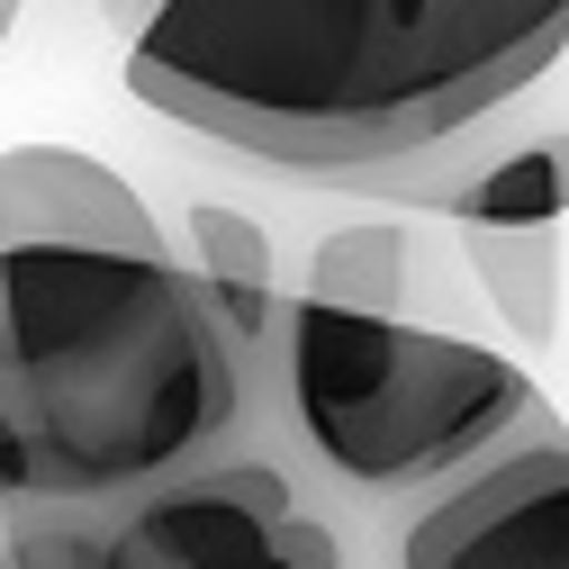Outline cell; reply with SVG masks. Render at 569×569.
<instances>
[{
	"mask_svg": "<svg viewBox=\"0 0 569 569\" xmlns=\"http://www.w3.org/2000/svg\"><path fill=\"white\" fill-rule=\"evenodd\" d=\"M127 91L290 181L452 146L569 63V0H127Z\"/></svg>",
	"mask_w": 569,
	"mask_h": 569,
	"instance_id": "cell-1",
	"label": "cell"
},
{
	"mask_svg": "<svg viewBox=\"0 0 569 569\" xmlns=\"http://www.w3.org/2000/svg\"><path fill=\"white\" fill-rule=\"evenodd\" d=\"M271 416V335L190 262L0 253V507H100L218 461Z\"/></svg>",
	"mask_w": 569,
	"mask_h": 569,
	"instance_id": "cell-2",
	"label": "cell"
},
{
	"mask_svg": "<svg viewBox=\"0 0 569 569\" xmlns=\"http://www.w3.org/2000/svg\"><path fill=\"white\" fill-rule=\"evenodd\" d=\"M533 407H551V398L488 335L317 308L299 290L280 299V326H271L280 443L362 525H380L389 507H407L435 479L497 452Z\"/></svg>",
	"mask_w": 569,
	"mask_h": 569,
	"instance_id": "cell-3",
	"label": "cell"
},
{
	"mask_svg": "<svg viewBox=\"0 0 569 569\" xmlns=\"http://www.w3.org/2000/svg\"><path fill=\"white\" fill-rule=\"evenodd\" d=\"M19 569H371V525L335 507L280 425L100 507H0Z\"/></svg>",
	"mask_w": 569,
	"mask_h": 569,
	"instance_id": "cell-4",
	"label": "cell"
},
{
	"mask_svg": "<svg viewBox=\"0 0 569 569\" xmlns=\"http://www.w3.org/2000/svg\"><path fill=\"white\" fill-rule=\"evenodd\" d=\"M371 569H569V425L533 407L497 452L371 525Z\"/></svg>",
	"mask_w": 569,
	"mask_h": 569,
	"instance_id": "cell-5",
	"label": "cell"
},
{
	"mask_svg": "<svg viewBox=\"0 0 569 569\" xmlns=\"http://www.w3.org/2000/svg\"><path fill=\"white\" fill-rule=\"evenodd\" d=\"M10 244H73V253H146L181 262L163 218L136 181L82 146H10L0 154V253Z\"/></svg>",
	"mask_w": 569,
	"mask_h": 569,
	"instance_id": "cell-6",
	"label": "cell"
},
{
	"mask_svg": "<svg viewBox=\"0 0 569 569\" xmlns=\"http://www.w3.org/2000/svg\"><path fill=\"white\" fill-rule=\"evenodd\" d=\"M452 280L461 253H443L416 218H352V227H326L308 244V271H299V299L317 308H362V317H416V326H443V335H470L452 317Z\"/></svg>",
	"mask_w": 569,
	"mask_h": 569,
	"instance_id": "cell-7",
	"label": "cell"
},
{
	"mask_svg": "<svg viewBox=\"0 0 569 569\" xmlns=\"http://www.w3.org/2000/svg\"><path fill=\"white\" fill-rule=\"evenodd\" d=\"M533 100H516L479 136L470 172L425 208L443 227H560L569 218V118H525Z\"/></svg>",
	"mask_w": 569,
	"mask_h": 569,
	"instance_id": "cell-8",
	"label": "cell"
},
{
	"mask_svg": "<svg viewBox=\"0 0 569 569\" xmlns=\"http://www.w3.org/2000/svg\"><path fill=\"white\" fill-rule=\"evenodd\" d=\"M479 308L516 343L560 335V227H452Z\"/></svg>",
	"mask_w": 569,
	"mask_h": 569,
	"instance_id": "cell-9",
	"label": "cell"
},
{
	"mask_svg": "<svg viewBox=\"0 0 569 569\" xmlns=\"http://www.w3.org/2000/svg\"><path fill=\"white\" fill-rule=\"evenodd\" d=\"M208 290H280V253H271V227L244 218L227 199H190L181 218V244H172Z\"/></svg>",
	"mask_w": 569,
	"mask_h": 569,
	"instance_id": "cell-10",
	"label": "cell"
},
{
	"mask_svg": "<svg viewBox=\"0 0 569 569\" xmlns=\"http://www.w3.org/2000/svg\"><path fill=\"white\" fill-rule=\"evenodd\" d=\"M19 10H28V0H0V46H10V28H19Z\"/></svg>",
	"mask_w": 569,
	"mask_h": 569,
	"instance_id": "cell-11",
	"label": "cell"
},
{
	"mask_svg": "<svg viewBox=\"0 0 569 569\" xmlns=\"http://www.w3.org/2000/svg\"><path fill=\"white\" fill-rule=\"evenodd\" d=\"M118 10H127V0H100V19H118Z\"/></svg>",
	"mask_w": 569,
	"mask_h": 569,
	"instance_id": "cell-12",
	"label": "cell"
}]
</instances>
